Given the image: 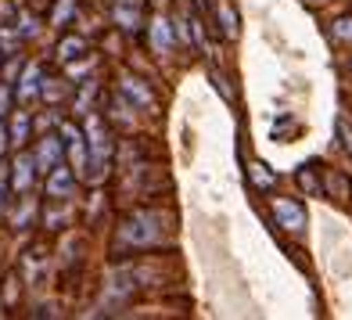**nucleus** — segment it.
Masks as SVG:
<instances>
[{
    "mask_svg": "<svg viewBox=\"0 0 352 320\" xmlns=\"http://www.w3.org/2000/svg\"><path fill=\"white\" fill-rule=\"evenodd\" d=\"M61 144H65V155H69V166L76 169V177H87L90 169V144H87V134L79 130L76 122H61Z\"/></svg>",
    "mask_w": 352,
    "mask_h": 320,
    "instance_id": "f257e3e1",
    "label": "nucleus"
},
{
    "mask_svg": "<svg viewBox=\"0 0 352 320\" xmlns=\"http://www.w3.org/2000/svg\"><path fill=\"white\" fill-rule=\"evenodd\" d=\"M76 169L69 162H58L51 173H47V198H72L76 195Z\"/></svg>",
    "mask_w": 352,
    "mask_h": 320,
    "instance_id": "f03ea898",
    "label": "nucleus"
},
{
    "mask_svg": "<svg viewBox=\"0 0 352 320\" xmlns=\"http://www.w3.org/2000/svg\"><path fill=\"white\" fill-rule=\"evenodd\" d=\"M119 242L122 245H137V248H144V245H155L158 242V231H155V223L151 220H126L122 223V231H119Z\"/></svg>",
    "mask_w": 352,
    "mask_h": 320,
    "instance_id": "7ed1b4c3",
    "label": "nucleus"
},
{
    "mask_svg": "<svg viewBox=\"0 0 352 320\" xmlns=\"http://www.w3.org/2000/svg\"><path fill=\"white\" fill-rule=\"evenodd\" d=\"M61 151H65V144H61V134H47V137H40L36 151H33L36 169H40V173H51V169L61 162Z\"/></svg>",
    "mask_w": 352,
    "mask_h": 320,
    "instance_id": "20e7f679",
    "label": "nucleus"
},
{
    "mask_svg": "<svg viewBox=\"0 0 352 320\" xmlns=\"http://www.w3.org/2000/svg\"><path fill=\"white\" fill-rule=\"evenodd\" d=\"M274 216L284 231H302L306 227V209L292 198H274Z\"/></svg>",
    "mask_w": 352,
    "mask_h": 320,
    "instance_id": "39448f33",
    "label": "nucleus"
},
{
    "mask_svg": "<svg viewBox=\"0 0 352 320\" xmlns=\"http://www.w3.org/2000/svg\"><path fill=\"white\" fill-rule=\"evenodd\" d=\"M33 177H36L33 155H19L11 162V191H14V195H25V191L33 187Z\"/></svg>",
    "mask_w": 352,
    "mask_h": 320,
    "instance_id": "423d86ee",
    "label": "nucleus"
},
{
    "mask_svg": "<svg viewBox=\"0 0 352 320\" xmlns=\"http://www.w3.org/2000/svg\"><path fill=\"white\" fill-rule=\"evenodd\" d=\"M40 87H43V69L40 65H25L22 76H19V101L29 105L40 98Z\"/></svg>",
    "mask_w": 352,
    "mask_h": 320,
    "instance_id": "0eeeda50",
    "label": "nucleus"
},
{
    "mask_svg": "<svg viewBox=\"0 0 352 320\" xmlns=\"http://www.w3.org/2000/svg\"><path fill=\"white\" fill-rule=\"evenodd\" d=\"M119 90H122L126 98H130V101L137 105V108H155V94H151L148 87H144L137 76H122V79H119Z\"/></svg>",
    "mask_w": 352,
    "mask_h": 320,
    "instance_id": "6e6552de",
    "label": "nucleus"
},
{
    "mask_svg": "<svg viewBox=\"0 0 352 320\" xmlns=\"http://www.w3.org/2000/svg\"><path fill=\"white\" fill-rule=\"evenodd\" d=\"M295 180H298V191H302V195H324V180H320V173H316L313 162H309V166H298Z\"/></svg>",
    "mask_w": 352,
    "mask_h": 320,
    "instance_id": "1a4fd4ad",
    "label": "nucleus"
},
{
    "mask_svg": "<svg viewBox=\"0 0 352 320\" xmlns=\"http://www.w3.org/2000/svg\"><path fill=\"white\" fill-rule=\"evenodd\" d=\"M83 51H87V40L83 36H65V40H61L58 43V61H61V65H72V61H79V58H83Z\"/></svg>",
    "mask_w": 352,
    "mask_h": 320,
    "instance_id": "9d476101",
    "label": "nucleus"
},
{
    "mask_svg": "<svg viewBox=\"0 0 352 320\" xmlns=\"http://www.w3.org/2000/svg\"><path fill=\"white\" fill-rule=\"evenodd\" d=\"M116 22L122 29H137L140 25V0H116Z\"/></svg>",
    "mask_w": 352,
    "mask_h": 320,
    "instance_id": "9b49d317",
    "label": "nucleus"
},
{
    "mask_svg": "<svg viewBox=\"0 0 352 320\" xmlns=\"http://www.w3.org/2000/svg\"><path fill=\"white\" fill-rule=\"evenodd\" d=\"M151 43H155V51H169V47L176 43V33H173V22H166V19H155L151 22Z\"/></svg>",
    "mask_w": 352,
    "mask_h": 320,
    "instance_id": "f8f14e48",
    "label": "nucleus"
},
{
    "mask_svg": "<svg viewBox=\"0 0 352 320\" xmlns=\"http://www.w3.org/2000/svg\"><path fill=\"white\" fill-rule=\"evenodd\" d=\"M29 111H11V119H8V130H11V144L14 148H22V144L29 140Z\"/></svg>",
    "mask_w": 352,
    "mask_h": 320,
    "instance_id": "ddd939ff",
    "label": "nucleus"
},
{
    "mask_svg": "<svg viewBox=\"0 0 352 320\" xmlns=\"http://www.w3.org/2000/svg\"><path fill=\"white\" fill-rule=\"evenodd\" d=\"M248 177H252V184H255V187H266V191L277 184V173L270 169L266 162H252V166H248Z\"/></svg>",
    "mask_w": 352,
    "mask_h": 320,
    "instance_id": "4468645a",
    "label": "nucleus"
},
{
    "mask_svg": "<svg viewBox=\"0 0 352 320\" xmlns=\"http://www.w3.org/2000/svg\"><path fill=\"white\" fill-rule=\"evenodd\" d=\"M33 220H36V205H33V198H22V202H19V209L11 213V223H14V227H29Z\"/></svg>",
    "mask_w": 352,
    "mask_h": 320,
    "instance_id": "2eb2a0df",
    "label": "nucleus"
},
{
    "mask_svg": "<svg viewBox=\"0 0 352 320\" xmlns=\"http://www.w3.org/2000/svg\"><path fill=\"white\" fill-rule=\"evenodd\" d=\"M216 14H219V22H223V33L237 36V11L227 4V0H219V4H216Z\"/></svg>",
    "mask_w": 352,
    "mask_h": 320,
    "instance_id": "dca6fc26",
    "label": "nucleus"
},
{
    "mask_svg": "<svg viewBox=\"0 0 352 320\" xmlns=\"http://www.w3.org/2000/svg\"><path fill=\"white\" fill-rule=\"evenodd\" d=\"M19 43H22L19 29H0V51H4V58H11L14 51H19Z\"/></svg>",
    "mask_w": 352,
    "mask_h": 320,
    "instance_id": "f3484780",
    "label": "nucleus"
},
{
    "mask_svg": "<svg viewBox=\"0 0 352 320\" xmlns=\"http://www.w3.org/2000/svg\"><path fill=\"white\" fill-rule=\"evenodd\" d=\"M72 8H76V0H58L54 11H51V22H54V25H65V22L72 19Z\"/></svg>",
    "mask_w": 352,
    "mask_h": 320,
    "instance_id": "a211bd4d",
    "label": "nucleus"
},
{
    "mask_svg": "<svg viewBox=\"0 0 352 320\" xmlns=\"http://www.w3.org/2000/svg\"><path fill=\"white\" fill-rule=\"evenodd\" d=\"M187 25H190V40H195V47H201V43H205V33H201V19H198V14H190V19H187Z\"/></svg>",
    "mask_w": 352,
    "mask_h": 320,
    "instance_id": "6ab92c4d",
    "label": "nucleus"
},
{
    "mask_svg": "<svg viewBox=\"0 0 352 320\" xmlns=\"http://www.w3.org/2000/svg\"><path fill=\"white\" fill-rule=\"evenodd\" d=\"M8 191H11V166H0V205H4Z\"/></svg>",
    "mask_w": 352,
    "mask_h": 320,
    "instance_id": "aec40b11",
    "label": "nucleus"
},
{
    "mask_svg": "<svg viewBox=\"0 0 352 320\" xmlns=\"http://www.w3.org/2000/svg\"><path fill=\"white\" fill-rule=\"evenodd\" d=\"M8 111H11V87L0 83V119H4Z\"/></svg>",
    "mask_w": 352,
    "mask_h": 320,
    "instance_id": "412c9836",
    "label": "nucleus"
},
{
    "mask_svg": "<svg viewBox=\"0 0 352 320\" xmlns=\"http://www.w3.org/2000/svg\"><path fill=\"white\" fill-rule=\"evenodd\" d=\"M8 148H11V130H8V122L0 119V158L8 155Z\"/></svg>",
    "mask_w": 352,
    "mask_h": 320,
    "instance_id": "4be33fe9",
    "label": "nucleus"
},
{
    "mask_svg": "<svg viewBox=\"0 0 352 320\" xmlns=\"http://www.w3.org/2000/svg\"><path fill=\"white\" fill-rule=\"evenodd\" d=\"M334 33H338L342 40H352V19H338L334 22Z\"/></svg>",
    "mask_w": 352,
    "mask_h": 320,
    "instance_id": "5701e85b",
    "label": "nucleus"
},
{
    "mask_svg": "<svg viewBox=\"0 0 352 320\" xmlns=\"http://www.w3.org/2000/svg\"><path fill=\"white\" fill-rule=\"evenodd\" d=\"M338 130H342V144L352 151V122L349 119H338Z\"/></svg>",
    "mask_w": 352,
    "mask_h": 320,
    "instance_id": "b1692460",
    "label": "nucleus"
},
{
    "mask_svg": "<svg viewBox=\"0 0 352 320\" xmlns=\"http://www.w3.org/2000/svg\"><path fill=\"white\" fill-rule=\"evenodd\" d=\"M14 76H19V61H8V69H4V79H8V83H11Z\"/></svg>",
    "mask_w": 352,
    "mask_h": 320,
    "instance_id": "393cba45",
    "label": "nucleus"
},
{
    "mask_svg": "<svg viewBox=\"0 0 352 320\" xmlns=\"http://www.w3.org/2000/svg\"><path fill=\"white\" fill-rule=\"evenodd\" d=\"M0 58H4V51H0Z\"/></svg>",
    "mask_w": 352,
    "mask_h": 320,
    "instance_id": "a878e982",
    "label": "nucleus"
}]
</instances>
